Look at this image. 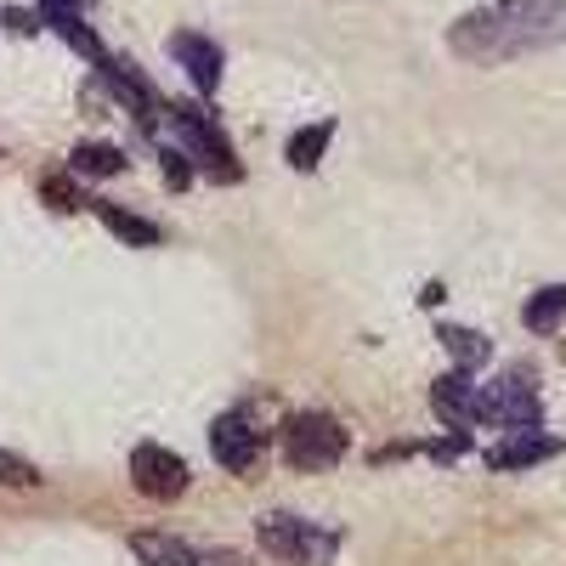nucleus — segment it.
Wrapping results in <instances>:
<instances>
[{"label": "nucleus", "mask_w": 566, "mask_h": 566, "mask_svg": "<svg viewBox=\"0 0 566 566\" xmlns=\"http://www.w3.org/2000/svg\"><path fill=\"white\" fill-rule=\"evenodd\" d=\"M277 448H283V464H290V470H328V464L346 459L352 437L340 431V419H328V413L306 408V413H290V419H283Z\"/></svg>", "instance_id": "nucleus-4"}, {"label": "nucleus", "mask_w": 566, "mask_h": 566, "mask_svg": "<svg viewBox=\"0 0 566 566\" xmlns=\"http://www.w3.org/2000/svg\"><path fill=\"white\" fill-rule=\"evenodd\" d=\"M210 453H216L221 470H232V476H250V470L266 459V431L250 413H221L210 424Z\"/></svg>", "instance_id": "nucleus-5"}, {"label": "nucleus", "mask_w": 566, "mask_h": 566, "mask_svg": "<svg viewBox=\"0 0 566 566\" xmlns=\"http://www.w3.org/2000/svg\"><path fill=\"white\" fill-rule=\"evenodd\" d=\"M170 119H176V130H181V142L199 154V165L216 176V181H239V165H232V148H227V136L210 125V119H199L193 108H165Z\"/></svg>", "instance_id": "nucleus-7"}, {"label": "nucleus", "mask_w": 566, "mask_h": 566, "mask_svg": "<svg viewBox=\"0 0 566 566\" xmlns=\"http://www.w3.org/2000/svg\"><path fill=\"white\" fill-rule=\"evenodd\" d=\"M130 555H136L142 566H199V549H187L176 533H159V527L130 533Z\"/></svg>", "instance_id": "nucleus-12"}, {"label": "nucleus", "mask_w": 566, "mask_h": 566, "mask_svg": "<svg viewBox=\"0 0 566 566\" xmlns=\"http://www.w3.org/2000/svg\"><path fill=\"white\" fill-rule=\"evenodd\" d=\"M476 424H499V431H538V424H544L538 374L533 368H504L499 380L476 386Z\"/></svg>", "instance_id": "nucleus-3"}, {"label": "nucleus", "mask_w": 566, "mask_h": 566, "mask_svg": "<svg viewBox=\"0 0 566 566\" xmlns=\"http://www.w3.org/2000/svg\"><path fill=\"white\" fill-rule=\"evenodd\" d=\"M45 476H40V470L23 459V453H7V448H0V488H40Z\"/></svg>", "instance_id": "nucleus-18"}, {"label": "nucleus", "mask_w": 566, "mask_h": 566, "mask_svg": "<svg viewBox=\"0 0 566 566\" xmlns=\"http://www.w3.org/2000/svg\"><path fill=\"white\" fill-rule=\"evenodd\" d=\"M566 317V283H549V290H538L527 306H522V323L533 328V335H555Z\"/></svg>", "instance_id": "nucleus-16"}, {"label": "nucleus", "mask_w": 566, "mask_h": 566, "mask_svg": "<svg viewBox=\"0 0 566 566\" xmlns=\"http://www.w3.org/2000/svg\"><path fill=\"white\" fill-rule=\"evenodd\" d=\"M187 459L181 453H170V448H159V442H142L136 453H130V488L142 493V499H159V504H170V499H181L187 493Z\"/></svg>", "instance_id": "nucleus-6"}, {"label": "nucleus", "mask_w": 566, "mask_h": 566, "mask_svg": "<svg viewBox=\"0 0 566 566\" xmlns=\"http://www.w3.org/2000/svg\"><path fill=\"white\" fill-rule=\"evenodd\" d=\"M560 453V437H544V431H504V442H493L488 453H482V464L488 470H533V464H544V459H555Z\"/></svg>", "instance_id": "nucleus-9"}, {"label": "nucleus", "mask_w": 566, "mask_h": 566, "mask_svg": "<svg viewBox=\"0 0 566 566\" xmlns=\"http://www.w3.org/2000/svg\"><path fill=\"white\" fill-rule=\"evenodd\" d=\"M57 7H91V0H40V12H57Z\"/></svg>", "instance_id": "nucleus-21"}, {"label": "nucleus", "mask_w": 566, "mask_h": 566, "mask_svg": "<svg viewBox=\"0 0 566 566\" xmlns=\"http://www.w3.org/2000/svg\"><path fill=\"white\" fill-rule=\"evenodd\" d=\"M431 408L453 424V431H476V374L453 368L442 380H431Z\"/></svg>", "instance_id": "nucleus-10"}, {"label": "nucleus", "mask_w": 566, "mask_h": 566, "mask_svg": "<svg viewBox=\"0 0 566 566\" xmlns=\"http://www.w3.org/2000/svg\"><path fill=\"white\" fill-rule=\"evenodd\" d=\"M255 538L283 566H328L346 544V533L323 527V522H306V515H290V510H266L255 522Z\"/></svg>", "instance_id": "nucleus-2"}, {"label": "nucleus", "mask_w": 566, "mask_h": 566, "mask_svg": "<svg viewBox=\"0 0 566 566\" xmlns=\"http://www.w3.org/2000/svg\"><path fill=\"white\" fill-rule=\"evenodd\" d=\"M555 45H566V0H488L448 29V52L476 69L538 57Z\"/></svg>", "instance_id": "nucleus-1"}, {"label": "nucleus", "mask_w": 566, "mask_h": 566, "mask_svg": "<svg viewBox=\"0 0 566 566\" xmlns=\"http://www.w3.org/2000/svg\"><path fill=\"white\" fill-rule=\"evenodd\" d=\"M97 80L108 85V97L119 103V108H130L136 119H148L154 108H159V97H154V85L142 80L130 63H119V57H108V63H97Z\"/></svg>", "instance_id": "nucleus-11"}, {"label": "nucleus", "mask_w": 566, "mask_h": 566, "mask_svg": "<svg viewBox=\"0 0 566 566\" xmlns=\"http://www.w3.org/2000/svg\"><path fill=\"white\" fill-rule=\"evenodd\" d=\"M199 566H250V555H239V549H205Z\"/></svg>", "instance_id": "nucleus-20"}, {"label": "nucleus", "mask_w": 566, "mask_h": 566, "mask_svg": "<svg viewBox=\"0 0 566 566\" xmlns=\"http://www.w3.org/2000/svg\"><path fill=\"white\" fill-rule=\"evenodd\" d=\"M69 170L74 176H119L125 170V154L114 148V142H80V148L69 154Z\"/></svg>", "instance_id": "nucleus-17"}, {"label": "nucleus", "mask_w": 566, "mask_h": 566, "mask_svg": "<svg viewBox=\"0 0 566 566\" xmlns=\"http://www.w3.org/2000/svg\"><path fill=\"white\" fill-rule=\"evenodd\" d=\"M40 199L52 205V210H69V216L91 205V199H80V193H74V181H63V176H45V181H40Z\"/></svg>", "instance_id": "nucleus-19"}, {"label": "nucleus", "mask_w": 566, "mask_h": 566, "mask_svg": "<svg viewBox=\"0 0 566 566\" xmlns=\"http://www.w3.org/2000/svg\"><path fill=\"white\" fill-rule=\"evenodd\" d=\"M437 340H442V352L453 357V368H470V374H476V368L493 357V340L482 335V328H459V323H442V328H437Z\"/></svg>", "instance_id": "nucleus-14"}, {"label": "nucleus", "mask_w": 566, "mask_h": 566, "mask_svg": "<svg viewBox=\"0 0 566 566\" xmlns=\"http://www.w3.org/2000/svg\"><path fill=\"white\" fill-rule=\"evenodd\" d=\"M328 142H335V125H306V130H295L290 136V148H283V159H290L295 170H317L323 165V154H328Z\"/></svg>", "instance_id": "nucleus-15"}, {"label": "nucleus", "mask_w": 566, "mask_h": 566, "mask_svg": "<svg viewBox=\"0 0 566 566\" xmlns=\"http://www.w3.org/2000/svg\"><path fill=\"white\" fill-rule=\"evenodd\" d=\"M91 210H97V221L114 232V239H125V244H136V250H154L165 232H159V221H142V216H130V210H119V205H108V199H91Z\"/></svg>", "instance_id": "nucleus-13"}, {"label": "nucleus", "mask_w": 566, "mask_h": 566, "mask_svg": "<svg viewBox=\"0 0 566 566\" xmlns=\"http://www.w3.org/2000/svg\"><path fill=\"white\" fill-rule=\"evenodd\" d=\"M170 57L187 69V80H193L199 97H216V85H221V45L199 29H181L170 34Z\"/></svg>", "instance_id": "nucleus-8"}]
</instances>
